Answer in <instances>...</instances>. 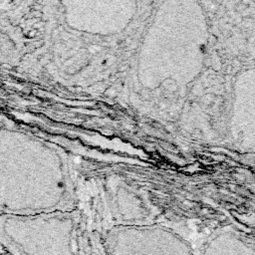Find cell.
Returning a JSON list of instances; mask_svg holds the SVG:
<instances>
[{"label":"cell","mask_w":255,"mask_h":255,"mask_svg":"<svg viewBox=\"0 0 255 255\" xmlns=\"http://www.w3.org/2000/svg\"><path fill=\"white\" fill-rule=\"evenodd\" d=\"M195 249L196 255H255V239L226 227L209 233Z\"/></svg>","instance_id":"obj_3"},{"label":"cell","mask_w":255,"mask_h":255,"mask_svg":"<svg viewBox=\"0 0 255 255\" xmlns=\"http://www.w3.org/2000/svg\"><path fill=\"white\" fill-rule=\"evenodd\" d=\"M5 254H6V255H8V254H7V253H5Z\"/></svg>","instance_id":"obj_5"},{"label":"cell","mask_w":255,"mask_h":255,"mask_svg":"<svg viewBox=\"0 0 255 255\" xmlns=\"http://www.w3.org/2000/svg\"><path fill=\"white\" fill-rule=\"evenodd\" d=\"M0 255H6V254H5V252H4V253H2V252H0Z\"/></svg>","instance_id":"obj_4"},{"label":"cell","mask_w":255,"mask_h":255,"mask_svg":"<svg viewBox=\"0 0 255 255\" xmlns=\"http://www.w3.org/2000/svg\"><path fill=\"white\" fill-rule=\"evenodd\" d=\"M0 243L8 255H80L70 213L0 216Z\"/></svg>","instance_id":"obj_1"},{"label":"cell","mask_w":255,"mask_h":255,"mask_svg":"<svg viewBox=\"0 0 255 255\" xmlns=\"http://www.w3.org/2000/svg\"><path fill=\"white\" fill-rule=\"evenodd\" d=\"M107 255H196L195 244L181 233L159 225H121L105 241Z\"/></svg>","instance_id":"obj_2"}]
</instances>
